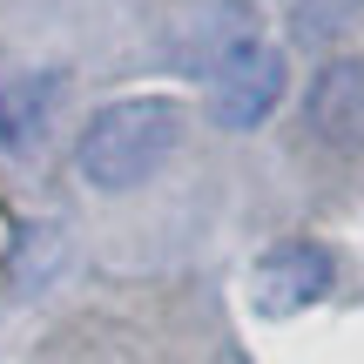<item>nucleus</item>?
Wrapping results in <instances>:
<instances>
[{
  "label": "nucleus",
  "instance_id": "2",
  "mask_svg": "<svg viewBox=\"0 0 364 364\" xmlns=\"http://www.w3.org/2000/svg\"><path fill=\"white\" fill-rule=\"evenodd\" d=\"M250 41H263L250 0H176L169 21H162V54H169L182 75H216Z\"/></svg>",
  "mask_w": 364,
  "mask_h": 364
},
{
  "label": "nucleus",
  "instance_id": "6",
  "mask_svg": "<svg viewBox=\"0 0 364 364\" xmlns=\"http://www.w3.org/2000/svg\"><path fill=\"white\" fill-rule=\"evenodd\" d=\"M54 102H61V81L54 75L7 81V88H0V149H7V156H34L48 122H54Z\"/></svg>",
  "mask_w": 364,
  "mask_h": 364
},
{
  "label": "nucleus",
  "instance_id": "3",
  "mask_svg": "<svg viewBox=\"0 0 364 364\" xmlns=\"http://www.w3.org/2000/svg\"><path fill=\"white\" fill-rule=\"evenodd\" d=\"M284 88H290L284 54H277L270 41H250L236 61H223L216 75H209V115H216V129H257V122L277 115Z\"/></svg>",
  "mask_w": 364,
  "mask_h": 364
},
{
  "label": "nucleus",
  "instance_id": "4",
  "mask_svg": "<svg viewBox=\"0 0 364 364\" xmlns=\"http://www.w3.org/2000/svg\"><path fill=\"white\" fill-rule=\"evenodd\" d=\"M331 277L338 270H331L324 243H277L270 257L257 263V277H250V297H257L263 317H297L331 290Z\"/></svg>",
  "mask_w": 364,
  "mask_h": 364
},
{
  "label": "nucleus",
  "instance_id": "5",
  "mask_svg": "<svg viewBox=\"0 0 364 364\" xmlns=\"http://www.w3.org/2000/svg\"><path fill=\"white\" fill-rule=\"evenodd\" d=\"M311 129L331 149H364V61H324L311 81V102H304Z\"/></svg>",
  "mask_w": 364,
  "mask_h": 364
},
{
  "label": "nucleus",
  "instance_id": "1",
  "mask_svg": "<svg viewBox=\"0 0 364 364\" xmlns=\"http://www.w3.org/2000/svg\"><path fill=\"white\" fill-rule=\"evenodd\" d=\"M182 142V108L169 95H129V102H108L88 115L75 142V169L95 189H142Z\"/></svg>",
  "mask_w": 364,
  "mask_h": 364
}]
</instances>
